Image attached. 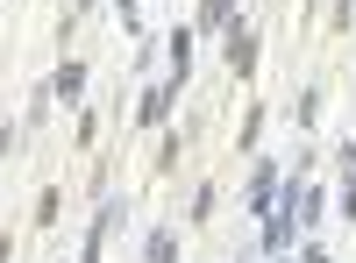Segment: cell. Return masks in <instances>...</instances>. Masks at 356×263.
I'll list each match as a JSON object with an SVG mask.
<instances>
[{
    "instance_id": "obj_1",
    "label": "cell",
    "mask_w": 356,
    "mask_h": 263,
    "mask_svg": "<svg viewBox=\"0 0 356 263\" xmlns=\"http://www.w3.org/2000/svg\"><path fill=\"white\" fill-rule=\"evenodd\" d=\"M243 199H250V207H257V214H271V207H278V171H271V164H264V171H257V178H250V192H243Z\"/></svg>"
},
{
    "instance_id": "obj_2",
    "label": "cell",
    "mask_w": 356,
    "mask_h": 263,
    "mask_svg": "<svg viewBox=\"0 0 356 263\" xmlns=\"http://www.w3.org/2000/svg\"><path fill=\"white\" fill-rule=\"evenodd\" d=\"M228 65H235V71L257 65V36H250V28H235V36H228Z\"/></svg>"
},
{
    "instance_id": "obj_3",
    "label": "cell",
    "mask_w": 356,
    "mask_h": 263,
    "mask_svg": "<svg viewBox=\"0 0 356 263\" xmlns=\"http://www.w3.org/2000/svg\"><path fill=\"white\" fill-rule=\"evenodd\" d=\"M79 85H86V65H65L57 71V100H79Z\"/></svg>"
},
{
    "instance_id": "obj_4",
    "label": "cell",
    "mask_w": 356,
    "mask_h": 263,
    "mask_svg": "<svg viewBox=\"0 0 356 263\" xmlns=\"http://www.w3.org/2000/svg\"><path fill=\"white\" fill-rule=\"evenodd\" d=\"M171 249H178L171 235H150V263H171Z\"/></svg>"
}]
</instances>
